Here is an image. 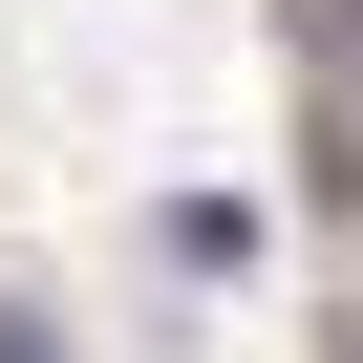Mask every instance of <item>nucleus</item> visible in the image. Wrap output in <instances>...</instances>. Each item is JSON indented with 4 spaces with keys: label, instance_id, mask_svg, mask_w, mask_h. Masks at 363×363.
I'll use <instances>...</instances> for the list:
<instances>
[{
    "label": "nucleus",
    "instance_id": "1",
    "mask_svg": "<svg viewBox=\"0 0 363 363\" xmlns=\"http://www.w3.org/2000/svg\"><path fill=\"white\" fill-rule=\"evenodd\" d=\"M299 214H320V235H363V86H320V107H299Z\"/></svg>",
    "mask_w": 363,
    "mask_h": 363
},
{
    "label": "nucleus",
    "instance_id": "2",
    "mask_svg": "<svg viewBox=\"0 0 363 363\" xmlns=\"http://www.w3.org/2000/svg\"><path fill=\"white\" fill-rule=\"evenodd\" d=\"M278 43H299L320 86H363V0H278Z\"/></svg>",
    "mask_w": 363,
    "mask_h": 363
},
{
    "label": "nucleus",
    "instance_id": "3",
    "mask_svg": "<svg viewBox=\"0 0 363 363\" xmlns=\"http://www.w3.org/2000/svg\"><path fill=\"white\" fill-rule=\"evenodd\" d=\"M320 363H363V278H342V299H320Z\"/></svg>",
    "mask_w": 363,
    "mask_h": 363
},
{
    "label": "nucleus",
    "instance_id": "4",
    "mask_svg": "<svg viewBox=\"0 0 363 363\" xmlns=\"http://www.w3.org/2000/svg\"><path fill=\"white\" fill-rule=\"evenodd\" d=\"M0 363H65V342H43V320H22V299H0Z\"/></svg>",
    "mask_w": 363,
    "mask_h": 363
}]
</instances>
